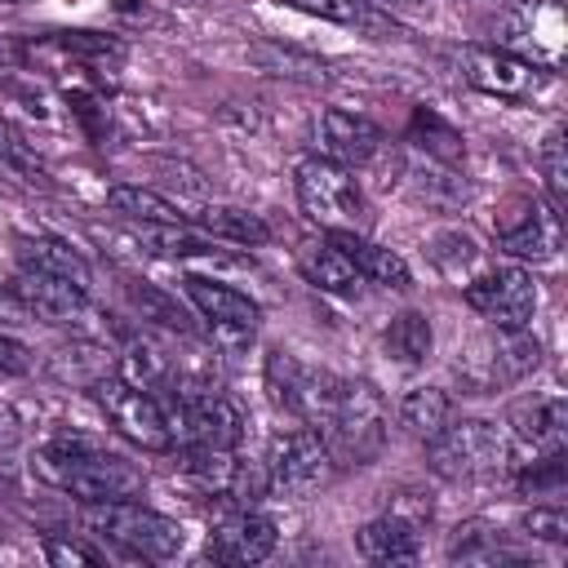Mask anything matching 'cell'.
Masks as SVG:
<instances>
[{
    "label": "cell",
    "instance_id": "1",
    "mask_svg": "<svg viewBox=\"0 0 568 568\" xmlns=\"http://www.w3.org/2000/svg\"><path fill=\"white\" fill-rule=\"evenodd\" d=\"M31 470L49 488H58L75 501H133L146 493V475L129 457L106 453L102 444H93L84 453H53L40 444Z\"/></svg>",
    "mask_w": 568,
    "mask_h": 568
},
{
    "label": "cell",
    "instance_id": "2",
    "mask_svg": "<svg viewBox=\"0 0 568 568\" xmlns=\"http://www.w3.org/2000/svg\"><path fill=\"white\" fill-rule=\"evenodd\" d=\"M324 444L333 448L337 466H368L382 457L386 435H390V417L386 404L377 395V386L368 382H337V399L320 426Z\"/></svg>",
    "mask_w": 568,
    "mask_h": 568
},
{
    "label": "cell",
    "instance_id": "3",
    "mask_svg": "<svg viewBox=\"0 0 568 568\" xmlns=\"http://www.w3.org/2000/svg\"><path fill=\"white\" fill-rule=\"evenodd\" d=\"M80 519L89 532L106 537L133 559H178L186 546L182 524L160 510H146L138 497L133 501H84Z\"/></svg>",
    "mask_w": 568,
    "mask_h": 568
},
{
    "label": "cell",
    "instance_id": "4",
    "mask_svg": "<svg viewBox=\"0 0 568 568\" xmlns=\"http://www.w3.org/2000/svg\"><path fill=\"white\" fill-rule=\"evenodd\" d=\"M93 399H98V408L106 413V422L115 426V435H124L129 444H138V448H146V453H169V448L178 444L160 395H151V390L124 382L120 373L93 377Z\"/></svg>",
    "mask_w": 568,
    "mask_h": 568
},
{
    "label": "cell",
    "instance_id": "5",
    "mask_svg": "<svg viewBox=\"0 0 568 568\" xmlns=\"http://www.w3.org/2000/svg\"><path fill=\"white\" fill-rule=\"evenodd\" d=\"M262 466H266L271 493H284V497H311V493L328 488L337 475V457L315 426L280 430L271 439V453Z\"/></svg>",
    "mask_w": 568,
    "mask_h": 568
},
{
    "label": "cell",
    "instance_id": "6",
    "mask_svg": "<svg viewBox=\"0 0 568 568\" xmlns=\"http://www.w3.org/2000/svg\"><path fill=\"white\" fill-rule=\"evenodd\" d=\"M297 204L324 231H355L364 217L359 178L346 164L324 160V155H311L297 164Z\"/></svg>",
    "mask_w": 568,
    "mask_h": 568
},
{
    "label": "cell",
    "instance_id": "7",
    "mask_svg": "<svg viewBox=\"0 0 568 568\" xmlns=\"http://www.w3.org/2000/svg\"><path fill=\"white\" fill-rule=\"evenodd\" d=\"M426 462L439 479H484L506 466V439L493 422L462 417L426 439Z\"/></svg>",
    "mask_w": 568,
    "mask_h": 568
},
{
    "label": "cell",
    "instance_id": "8",
    "mask_svg": "<svg viewBox=\"0 0 568 568\" xmlns=\"http://www.w3.org/2000/svg\"><path fill=\"white\" fill-rule=\"evenodd\" d=\"M462 293L493 328H528V320L537 311V284L519 262L484 266L479 275H470L462 284Z\"/></svg>",
    "mask_w": 568,
    "mask_h": 568
},
{
    "label": "cell",
    "instance_id": "9",
    "mask_svg": "<svg viewBox=\"0 0 568 568\" xmlns=\"http://www.w3.org/2000/svg\"><path fill=\"white\" fill-rule=\"evenodd\" d=\"M462 75L479 89V93H493L501 102H524L532 93H541L550 84V71L510 53V49H497V44H466L462 49Z\"/></svg>",
    "mask_w": 568,
    "mask_h": 568
},
{
    "label": "cell",
    "instance_id": "10",
    "mask_svg": "<svg viewBox=\"0 0 568 568\" xmlns=\"http://www.w3.org/2000/svg\"><path fill=\"white\" fill-rule=\"evenodd\" d=\"M182 288L195 302V311L209 320V333H213L217 346L240 351V346L253 342L257 320H262V306L248 293H240V288H231L222 280H204V275H186Z\"/></svg>",
    "mask_w": 568,
    "mask_h": 568
},
{
    "label": "cell",
    "instance_id": "11",
    "mask_svg": "<svg viewBox=\"0 0 568 568\" xmlns=\"http://www.w3.org/2000/svg\"><path fill=\"white\" fill-rule=\"evenodd\" d=\"M493 231H497L501 253H510L515 262H546L559 248V213L528 195H515L493 217Z\"/></svg>",
    "mask_w": 568,
    "mask_h": 568
},
{
    "label": "cell",
    "instance_id": "12",
    "mask_svg": "<svg viewBox=\"0 0 568 568\" xmlns=\"http://www.w3.org/2000/svg\"><path fill=\"white\" fill-rule=\"evenodd\" d=\"M280 532L275 524L253 510V506H231L213 519V532H209V555L222 559V564H262L271 550H275Z\"/></svg>",
    "mask_w": 568,
    "mask_h": 568
},
{
    "label": "cell",
    "instance_id": "13",
    "mask_svg": "<svg viewBox=\"0 0 568 568\" xmlns=\"http://www.w3.org/2000/svg\"><path fill=\"white\" fill-rule=\"evenodd\" d=\"M382 151V129L355 111H342V106H328L320 111L315 120V155L324 160H337V164H368L373 155Z\"/></svg>",
    "mask_w": 568,
    "mask_h": 568
},
{
    "label": "cell",
    "instance_id": "14",
    "mask_svg": "<svg viewBox=\"0 0 568 568\" xmlns=\"http://www.w3.org/2000/svg\"><path fill=\"white\" fill-rule=\"evenodd\" d=\"M510 435L519 448H528L532 457H550V453H564V439H568V404L559 395H532V399H519L510 408Z\"/></svg>",
    "mask_w": 568,
    "mask_h": 568
},
{
    "label": "cell",
    "instance_id": "15",
    "mask_svg": "<svg viewBox=\"0 0 568 568\" xmlns=\"http://www.w3.org/2000/svg\"><path fill=\"white\" fill-rule=\"evenodd\" d=\"M31 311L36 320H53V324H71L80 315H89V288L71 284V280H58V275H44V271H18L13 284H9Z\"/></svg>",
    "mask_w": 568,
    "mask_h": 568
},
{
    "label": "cell",
    "instance_id": "16",
    "mask_svg": "<svg viewBox=\"0 0 568 568\" xmlns=\"http://www.w3.org/2000/svg\"><path fill=\"white\" fill-rule=\"evenodd\" d=\"M324 240L337 244L351 257V266L359 271V280H373L382 288H408L413 284V271H408V262L395 248H382V244L364 240L359 231H328Z\"/></svg>",
    "mask_w": 568,
    "mask_h": 568
},
{
    "label": "cell",
    "instance_id": "17",
    "mask_svg": "<svg viewBox=\"0 0 568 568\" xmlns=\"http://www.w3.org/2000/svg\"><path fill=\"white\" fill-rule=\"evenodd\" d=\"M355 546H359V555H364L368 564H413V559L422 555L417 528H413L408 519L390 515V510H386L382 519L364 524V528L355 532Z\"/></svg>",
    "mask_w": 568,
    "mask_h": 568
},
{
    "label": "cell",
    "instance_id": "18",
    "mask_svg": "<svg viewBox=\"0 0 568 568\" xmlns=\"http://www.w3.org/2000/svg\"><path fill=\"white\" fill-rule=\"evenodd\" d=\"M18 262H22L27 271H44V275L71 280V284H80V288L93 284V271H89V262L80 257V248H71V244L58 240V235H22V240H18Z\"/></svg>",
    "mask_w": 568,
    "mask_h": 568
},
{
    "label": "cell",
    "instance_id": "19",
    "mask_svg": "<svg viewBox=\"0 0 568 568\" xmlns=\"http://www.w3.org/2000/svg\"><path fill=\"white\" fill-rule=\"evenodd\" d=\"M106 209L120 213L124 222H142V226H182V222H191L173 200H164L151 186H133V182L111 186L106 191Z\"/></svg>",
    "mask_w": 568,
    "mask_h": 568
},
{
    "label": "cell",
    "instance_id": "20",
    "mask_svg": "<svg viewBox=\"0 0 568 568\" xmlns=\"http://www.w3.org/2000/svg\"><path fill=\"white\" fill-rule=\"evenodd\" d=\"M195 231H204L209 240H226V244H266L271 240V226L248 213V209H235V204H204L200 213H186Z\"/></svg>",
    "mask_w": 568,
    "mask_h": 568
},
{
    "label": "cell",
    "instance_id": "21",
    "mask_svg": "<svg viewBox=\"0 0 568 568\" xmlns=\"http://www.w3.org/2000/svg\"><path fill=\"white\" fill-rule=\"evenodd\" d=\"M448 559H462V564H515L519 555L501 541V528L493 519H462L453 532H448Z\"/></svg>",
    "mask_w": 568,
    "mask_h": 568
},
{
    "label": "cell",
    "instance_id": "22",
    "mask_svg": "<svg viewBox=\"0 0 568 568\" xmlns=\"http://www.w3.org/2000/svg\"><path fill=\"white\" fill-rule=\"evenodd\" d=\"M297 266H302L306 284H315L320 293H351V288L359 284V271L351 266V257H346L337 244H328V240L302 244Z\"/></svg>",
    "mask_w": 568,
    "mask_h": 568
},
{
    "label": "cell",
    "instance_id": "23",
    "mask_svg": "<svg viewBox=\"0 0 568 568\" xmlns=\"http://www.w3.org/2000/svg\"><path fill=\"white\" fill-rule=\"evenodd\" d=\"M395 417H399V426L413 435V439H435L448 422H453V399H448V390H439V386H413L404 399H399V408H395Z\"/></svg>",
    "mask_w": 568,
    "mask_h": 568
},
{
    "label": "cell",
    "instance_id": "24",
    "mask_svg": "<svg viewBox=\"0 0 568 568\" xmlns=\"http://www.w3.org/2000/svg\"><path fill=\"white\" fill-rule=\"evenodd\" d=\"M120 377L155 395V390H169L173 359L155 342H146V337H124V346H120Z\"/></svg>",
    "mask_w": 568,
    "mask_h": 568
},
{
    "label": "cell",
    "instance_id": "25",
    "mask_svg": "<svg viewBox=\"0 0 568 568\" xmlns=\"http://www.w3.org/2000/svg\"><path fill=\"white\" fill-rule=\"evenodd\" d=\"M186 475L213 493V497H231L235 475H240V457L235 448H213V444H186Z\"/></svg>",
    "mask_w": 568,
    "mask_h": 568
},
{
    "label": "cell",
    "instance_id": "26",
    "mask_svg": "<svg viewBox=\"0 0 568 568\" xmlns=\"http://www.w3.org/2000/svg\"><path fill=\"white\" fill-rule=\"evenodd\" d=\"M382 346H386V355H390L395 364H422V359L430 355V346H435V328H430V320H426L422 311H399V315L386 324Z\"/></svg>",
    "mask_w": 568,
    "mask_h": 568
},
{
    "label": "cell",
    "instance_id": "27",
    "mask_svg": "<svg viewBox=\"0 0 568 568\" xmlns=\"http://www.w3.org/2000/svg\"><path fill=\"white\" fill-rule=\"evenodd\" d=\"M124 293H129V302H133V311H138L142 320H155V324L169 328V333H195L191 320H186V311H182L173 297H164L151 280H129Z\"/></svg>",
    "mask_w": 568,
    "mask_h": 568
},
{
    "label": "cell",
    "instance_id": "28",
    "mask_svg": "<svg viewBox=\"0 0 568 568\" xmlns=\"http://www.w3.org/2000/svg\"><path fill=\"white\" fill-rule=\"evenodd\" d=\"M413 138H417V146H422L430 160L457 164V160L466 155L462 133H457V129H448L439 115H426V111H417V115H413Z\"/></svg>",
    "mask_w": 568,
    "mask_h": 568
},
{
    "label": "cell",
    "instance_id": "29",
    "mask_svg": "<svg viewBox=\"0 0 568 568\" xmlns=\"http://www.w3.org/2000/svg\"><path fill=\"white\" fill-rule=\"evenodd\" d=\"M541 178H546V195H550V209L564 213L568 209V164H564V133H550L541 142Z\"/></svg>",
    "mask_w": 568,
    "mask_h": 568
},
{
    "label": "cell",
    "instance_id": "30",
    "mask_svg": "<svg viewBox=\"0 0 568 568\" xmlns=\"http://www.w3.org/2000/svg\"><path fill=\"white\" fill-rule=\"evenodd\" d=\"M44 559L58 564V568H98L102 564V550L80 541V537H62V532H49L44 537Z\"/></svg>",
    "mask_w": 568,
    "mask_h": 568
},
{
    "label": "cell",
    "instance_id": "31",
    "mask_svg": "<svg viewBox=\"0 0 568 568\" xmlns=\"http://www.w3.org/2000/svg\"><path fill=\"white\" fill-rule=\"evenodd\" d=\"M284 4H293L302 13H315V18H328V22H346V27L373 22V13H368L364 0H284Z\"/></svg>",
    "mask_w": 568,
    "mask_h": 568
},
{
    "label": "cell",
    "instance_id": "32",
    "mask_svg": "<svg viewBox=\"0 0 568 568\" xmlns=\"http://www.w3.org/2000/svg\"><path fill=\"white\" fill-rule=\"evenodd\" d=\"M519 528L537 541H568V510L564 506H532V510H524Z\"/></svg>",
    "mask_w": 568,
    "mask_h": 568
},
{
    "label": "cell",
    "instance_id": "33",
    "mask_svg": "<svg viewBox=\"0 0 568 568\" xmlns=\"http://www.w3.org/2000/svg\"><path fill=\"white\" fill-rule=\"evenodd\" d=\"M430 493H417V488H404V493H395V501H390V515H399V519H408L413 528H422L426 519H430Z\"/></svg>",
    "mask_w": 568,
    "mask_h": 568
},
{
    "label": "cell",
    "instance_id": "34",
    "mask_svg": "<svg viewBox=\"0 0 568 568\" xmlns=\"http://www.w3.org/2000/svg\"><path fill=\"white\" fill-rule=\"evenodd\" d=\"M22 324H36V311L9 284H0V328H22Z\"/></svg>",
    "mask_w": 568,
    "mask_h": 568
},
{
    "label": "cell",
    "instance_id": "35",
    "mask_svg": "<svg viewBox=\"0 0 568 568\" xmlns=\"http://www.w3.org/2000/svg\"><path fill=\"white\" fill-rule=\"evenodd\" d=\"M27 368H31V351L18 337L0 333V373H27Z\"/></svg>",
    "mask_w": 568,
    "mask_h": 568
},
{
    "label": "cell",
    "instance_id": "36",
    "mask_svg": "<svg viewBox=\"0 0 568 568\" xmlns=\"http://www.w3.org/2000/svg\"><path fill=\"white\" fill-rule=\"evenodd\" d=\"M4 178H9V169H4V160H0V182H4Z\"/></svg>",
    "mask_w": 568,
    "mask_h": 568
}]
</instances>
